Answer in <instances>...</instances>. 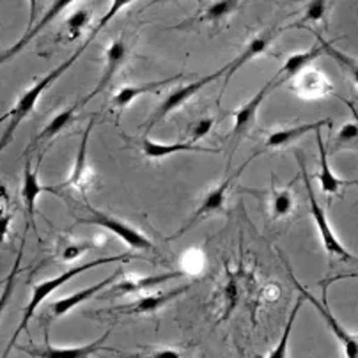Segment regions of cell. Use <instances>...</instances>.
Returning <instances> with one entry per match:
<instances>
[{"instance_id":"1","label":"cell","mask_w":358,"mask_h":358,"mask_svg":"<svg viewBox=\"0 0 358 358\" xmlns=\"http://www.w3.org/2000/svg\"><path fill=\"white\" fill-rule=\"evenodd\" d=\"M99 32H101V29H99L98 25H96V27L92 29L91 36H89V38L85 39L84 43H82V46L78 50H76L75 54L69 55V57L66 59L64 62H61V64H59L57 68H54L50 73H46V75L43 76V78H39V80L36 82V84L32 85L31 89H27V91L23 92L22 98H20L18 103H16V107L11 110V117H9L8 126H6L4 134H2V137H0V155H2V152H4V149L8 148V145L13 142V135H15V131L18 130V126L22 124L23 119H27L29 115H31V112L34 110L36 103H38V101H39V98H41L43 92H45L46 89L50 87V85L54 84L55 80H59L62 73H66L69 68H71L73 64H75L76 59H78L82 54H84L85 50H87V46L91 45L92 41H94L96 36H98Z\"/></svg>"},{"instance_id":"2","label":"cell","mask_w":358,"mask_h":358,"mask_svg":"<svg viewBox=\"0 0 358 358\" xmlns=\"http://www.w3.org/2000/svg\"><path fill=\"white\" fill-rule=\"evenodd\" d=\"M131 259H135L134 254H121V255H112V257H99V259L89 261V263L76 264V266L68 268V270L62 271V273L57 275V277L48 278V280H41V282L36 284V286L32 287L31 300H29L27 307L23 309L22 321H20L18 328L15 330V336H13L11 341H9L8 348H6V353L2 358H8L9 351L16 346V341H18L20 334H22L23 330L27 331L29 323H31V320L34 317L36 310L39 309V305H41L43 301L50 296V294H54L59 287H62L66 282H69V280H71V278H75L76 275H82L84 271L92 270V268H96V266H101V264H110V263H130Z\"/></svg>"},{"instance_id":"3","label":"cell","mask_w":358,"mask_h":358,"mask_svg":"<svg viewBox=\"0 0 358 358\" xmlns=\"http://www.w3.org/2000/svg\"><path fill=\"white\" fill-rule=\"evenodd\" d=\"M296 158H298V165H300L301 178H303L305 190H307V197H309L310 215H313L314 222H316L317 233H320V240H321V243H323L324 252H327L330 259H341V261H346V263H357L358 264V257H355L353 254H350V250H346V247L341 243L339 238H337L336 233H334V229H331L330 222H328L327 211L323 210V206H321L320 201H317L316 194H314L310 178H309V174H307V171H305V164L301 162L300 155H296Z\"/></svg>"},{"instance_id":"4","label":"cell","mask_w":358,"mask_h":358,"mask_svg":"<svg viewBox=\"0 0 358 358\" xmlns=\"http://www.w3.org/2000/svg\"><path fill=\"white\" fill-rule=\"evenodd\" d=\"M261 152H263V151H257V152H255V155H252L250 158H247V160H245L243 164H241L240 167H238V171H234L233 174L229 176V178H225L220 185H217V187H215L213 190H211L210 194H208L206 197H204V201H202L201 206H199L197 210H195V213L192 215L190 220H188L187 224L183 225V227L179 229V231L174 234V236L169 238V241H174V240H178V238H181L185 233H188L190 229H194L195 225L201 224V222L204 220V218L211 217V215H215V213H220V211L225 208V201H227V195H229V190H231V187H233V185L236 183L238 179H240V176L243 174V171H245V169H247V165H250L252 162L255 160V158L259 157Z\"/></svg>"},{"instance_id":"5","label":"cell","mask_w":358,"mask_h":358,"mask_svg":"<svg viewBox=\"0 0 358 358\" xmlns=\"http://www.w3.org/2000/svg\"><path fill=\"white\" fill-rule=\"evenodd\" d=\"M85 210L89 211L87 217H76V222L78 224H85V225H99V227L107 229L108 233H112L114 236H117L119 240L124 241L131 250H138V252H151L155 250V245L151 243L145 234H142L138 229L131 227L130 224H126L124 220L117 217H112L108 213H101V211L94 210L89 204H85Z\"/></svg>"},{"instance_id":"6","label":"cell","mask_w":358,"mask_h":358,"mask_svg":"<svg viewBox=\"0 0 358 358\" xmlns=\"http://www.w3.org/2000/svg\"><path fill=\"white\" fill-rule=\"evenodd\" d=\"M224 75H225V66L224 68L217 69V71L210 73V75L201 76L199 80L190 82V84H187V85H181V87H178V89H174L172 92H169L167 98H165L157 108H155V112H152V114L149 115L148 121H145V124H144L145 135H148L149 131L155 128V126L160 124V122L164 121L169 114H172L174 110L181 108L185 103H187V101H190L194 96H197L202 89L206 87V85H210L211 82L218 80V78H224Z\"/></svg>"},{"instance_id":"7","label":"cell","mask_w":358,"mask_h":358,"mask_svg":"<svg viewBox=\"0 0 358 358\" xmlns=\"http://www.w3.org/2000/svg\"><path fill=\"white\" fill-rule=\"evenodd\" d=\"M282 259H284V257H282ZM284 264H286L287 273H289V277H291V282L294 284V287L298 289V293H300L301 296L305 298V300L313 303L314 309L320 313V316L323 317L324 323L328 324V328L331 330V334H334V336H336V339L341 343V346H343L344 358H358V334H351V331H348L346 328H344L343 324H341L339 321L336 320V316L330 313L327 300H323V303H321L320 300H316V298H314V294L310 293L309 289H305V287L301 286L300 282H298V278L294 277V273L291 271L289 264H287L286 259H284Z\"/></svg>"},{"instance_id":"8","label":"cell","mask_w":358,"mask_h":358,"mask_svg":"<svg viewBox=\"0 0 358 358\" xmlns=\"http://www.w3.org/2000/svg\"><path fill=\"white\" fill-rule=\"evenodd\" d=\"M190 284H185L181 287H174V289L162 291V293L155 294H145V296H141L138 300L131 301V303L126 305H117V307H112V309L101 310L96 316H101V314H107V316H141V314H152L160 310L162 307L172 301L174 298L181 296L183 293H187L190 289Z\"/></svg>"},{"instance_id":"9","label":"cell","mask_w":358,"mask_h":358,"mask_svg":"<svg viewBox=\"0 0 358 358\" xmlns=\"http://www.w3.org/2000/svg\"><path fill=\"white\" fill-rule=\"evenodd\" d=\"M110 328L105 331L103 336H99L94 343L84 344V346H75V348H57L52 346L48 341V331L45 334V344L43 346H18L22 353H27L32 358H91L96 351L105 350L103 343L110 336Z\"/></svg>"},{"instance_id":"10","label":"cell","mask_w":358,"mask_h":358,"mask_svg":"<svg viewBox=\"0 0 358 358\" xmlns=\"http://www.w3.org/2000/svg\"><path fill=\"white\" fill-rule=\"evenodd\" d=\"M277 85H278V80L273 76L271 80L266 82L264 87H261L259 91L255 92V94L248 99L247 103L241 105L238 110L233 112L234 126H233V130H231V134H229V138H231V141L238 142L240 138H243L252 128H254L255 119H257V112H259L261 105H263L264 99L268 98V94H270Z\"/></svg>"},{"instance_id":"11","label":"cell","mask_w":358,"mask_h":358,"mask_svg":"<svg viewBox=\"0 0 358 358\" xmlns=\"http://www.w3.org/2000/svg\"><path fill=\"white\" fill-rule=\"evenodd\" d=\"M126 59H128V43L124 41L122 38L114 39V41L108 45L107 52H105V66L103 71H101V76H99L98 84L96 87L85 96L84 99L80 101V105L84 107L85 103H89L92 98H96L98 94H101L103 91H107L108 85L112 84L114 80V76L121 71V68L124 66Z\"/></svg>"},{"instance_id":"12","label":"cell","mask_w":358,"mask_h":358,"mask_svg":"<svg viewBox=\"0 0 358 358\" xmlns=\"http://www.w3.org/2000/svg\"><path fill=\"white\" fill-rule=\"evenodd\" d=\"M73 2H76V0H54V2H52V6H50V8L45 11V15H43L31 29H27V32H25V34L18 39V43H15L11 48L6 50L4 54L0 55V64H4L6 61H9V59H13L15 55H18L20 52H22V50L25 48V46H27L29 43H31L32 39H34L36 36L43 31V29L48 27L50 23L54 22V20L57 18V16L64 11V9H68Z\"/></svg>"},{"instance_id":"13","label":"cell","mask_w":358,"mask_h":358,"mask_svg":"<svg viewBox=\"0 0 358 358\" xmlns=\"http://www.w3.org/2000/svg\"><path fill=\"white\" fill-rule=\"evenodd\" d=\"M96 122V115L91 117L89 121L87 128H85L84 135H82L80 141V148H78V155H76V162L73 165V171L69 174L68 181H64L62 185L55 187V190H62V188H76V190L84 192L85 188L91 185V178H92V171L91 167L87 165V144H89V137H91V131L94 128Z\"/></svg>"},{"instance_id":"14","label":"cell","mask_w":358,"mask_h":358,"mask_svg":"<svg viewBox=\"0 0 358 358\" xmlns=\"http://www.w3.org/2000/svg\"><path fill=\"white\" fill-rule=\"evenodd\" d=\"M275 34H277V27H270L266 29L264 32H261L259 36H255L254 39H252L250 43H248L247 46L243 48V52H241L240 55H238L234 61H231L229 64H225V75H224V89L227 87V84L231 82V78H233L234 75H236L238 69L243 68L245 64H247L248 61H252V59L259 57V55L266 54L268 48H270L271 41L275 39Z\"/></svg>"},{"instance_id":"15","label":"cell","mask_w":358,"mask_h":358,"mask_svg":"<svg viewBox=\"0 0 358 358\" xmlns=\"http://www.w3.org/2000/svg\"><path fill=\"white\" fill-rule=\"evenodd\" d=\"M43 192H52V194H57L55 187H43L39 183V174L38 171L32 169V160L27 155V160H25V167H23V183L22 190H20V197H22L23 204H25V213L29 217V227L34 225L36 220V202L38 197Z\"/></svg>"},{"instance_id":"16","label":"cell","mask_w":358,"mask_h":358,"mask_svg":"<svg viewBox=\"0 0 358 358\" xmlns=\"http://www.w3.org/2000/svg\"><path fill=\"white\" fill-rule=\"evenodd\" d=\"M181 275H183L181 271H167V273L151 275V277H124V275H122L119 280H115V282L108 287V294H103L101 298L117 296V294L144 293V291L151 289V287L160 286V284L167 282L171 278L181 277Z\"/></svg>"},{"instance_id":"17","label":"cell","mask_w":358,"mask_h":358,"mask_svg":"<svg viewBox=\"0 0 358 358\" xmlns=\"http://www.w3.org/2000/svg\"><path fill=\"white\" fill-rule=\"evenodd\" d=\"M119 277H121V270H115L114 273L110 275V277L103 278L101 282H96L94 286L85 287V289L78 291V293H71L69 296L61 298V300L54 301V303L50 305V314H52L54 317L66 316V314L71 313L75 307H78V305H82L84 301H87L89 298L96 296L98 293L105 291V287H110L112 284L115 282V280H119Z\"/></svg>"},{"instance_id":"18","label":"cell","mask_w":358,"mask_h":358,"mask_svg":"<svg viewBox=\"0 0 358 358\" xmlns=\"http://www.w3.org/2000/svg\"><path fill=\"white\" fill-rule=\"evenodd\" d=\"M314 34H316L317 43L313 46V48H309L307 52H298V54L289 55V57H287V61L284 62L282 68L278 69V73L275 75V78L278 80V85L284 84V82H287V80H294V78H296L301 71L309 69V66L313 64L317 57H321V55L324 54L321 36L317 34V32H314Z\"/></svg>"},{"instance_id":"19","label":"cell","mask_w":358,"mask_h":358,"mask_svg":"<svg viewBox=\"0 0 358 358\" xmlns=\"http://www.w3.org/2000/svg\"><path fill=\"white\" fill-rule=\"evenodd\" d=\"M294 92L303 99H320L334 92V85L330 84L323 73L316 69H305L294 78Z\"/></svg>"},{"instance_id":"20","label":"cell","mask_w":358,"mask_h":358,"mask_svg":"<svg viewBox=\"0 0 358 358\" xmlns=\"http://www.w3.org/2000/svg\"><path fill=\"white\" fill-rule=\"evenodd\" d=\"M316 141H317V149H320V172H317V181H320V188L324 195L328 197H334V195L341 194V188L348 187V185H357L358 181H348V179H341L339 176L334 174L330 167V162H328V151L324 148V142L321 138V130L316 131Z\"/></svg>"},{"instance_id":"21","label":"cell","mask_w":358,"mask_h":358,"mask_svg":"<svg viewBox=\"0 0 358 358\" xmlns=\"http://www.w3.org/2000/svg\"><path fill=\"white\" fill-rule=\"evenodd\" d=\"M142 152L144 157L149 160H162V158H167L176 155V152H211V155H218V149L204 148V145L192 144V142H176V144H158V142H152L149 138L142 141Z\"/></svg>"},{"instance_id":"22","label":"cell","mask_w":358,"mask_h":358,"mask_svg":"<svg viewBox=\"0 0 358 358\" xmlns=\"http://www.w3.org/2000/svg\"><path fill=\"white\" fill-rule=\"evenodd\" d=\"M323 126L331 128V119H321V121H313V122H303V124L293 126V128H284V130L273 131V134L268 135L266 138V148L268 149H280L286 148V145L293 144L298 138L305 137L309 131H317L321 130Z\"/></svg>"},{"instance_id":"23","label":"cell","mask_w":358,"mask_h":358,"mask_svg":"<svg viewBox=\"0 0 358 358\" xmlns=\"http://www.w3.org/2000/svg\"><path fill=\"white\" fill-rule=\"evenodd\" d=\"M179 78H183V75L171 76V78H165V80L144 82V84H138V85H126V87H122L117 94H114V98H112V107L117 108V110H124L126 107H130L131 101H135L138 96L151 94V92L160 91L162 87L169 85L171 82L179 80Z\"/></svg>"},{"instance_id":"24","label":"cell","mask_w":358,"mask_h":358,"mask_svg":"<svg viewBox=\"0 0 358 358\" xmlns=\"http://www.w3.org/2000/svg\"><path fill=\"white\" fill-rule=\"evenodd\" d=\"M240 2L241 0H217V2H213L211 6H208L202 15L195 16V18L190 20V22H185V25L194 22H208V23H213V25H220V23H224L229 16L236 11ZM185 25H181V27H185Z\"/></svg>"},{"instance_id":"25","label":"cell","mask_w":358,"mask_h":358,"mask_svg":"<svg viewBox=\"0 0 358 358\" xmlns=\"http://www.w3.org/2000/svg\"><path fill=\"white\" fill-rule=\"evenodd\" d=\"M75 114H76V105H73V107H68L66 110L59 112V114L55 115V117L45 126V128H43L41 134L36 135L34 141H32V144L29 145V151H31L34 145L43 144V142H50L54 137H57V135L64 130L66 126L71 124L73 119H75Z\"/></svg>"},{"instance_id":"26","label":"cell","mask_w":358,"mask_h":358,"mask_svg":"<svg viewBox=\"0 0 358 358\" xmlns=\"http://www.w3.org/2000/svg\"><path fill=\"white\" fill-rule=\"evenodd\" d=\"M303 301H305V298L300 294L296 300V303H294L293 310H291L289 317H287V323H286V327H284L282 336H280L278 343L275 344V348L270 351V355H268L266 358H287V346H289L291 331H293V324H294V321H296L298 314H300V309H301V305H303Z\"/></svg>"},{"instance_id":"27","label":"cell","mask_w":358,"mask_h":358,"mask_svg":"<svg viewBox=\"0 0 358 358\" xmlns=\"http://www.w3.org/2000/svg\"><path fill=\"white\" fill-rule=\"evenodd\" d=\"M321 41H323L324 55H328V57L334 59V61H336L337 64L343 68V71L346 73L348 76H350L351 82H353V84L358 87V61H357V59H353V57H350V55L343 54L341 50H337L336 46L331 45V43L324 41L323 38H321Z\"/></svg>"},{"instance_id":"28","label":"cell","mask_w":358,"mask_h":358,"mask_svg":"<svg viewBox=\"0 0 358 358\" xmlns=\"http://www.w3.org/2000/svg\"><path fill=\"white\" fill-rule=\"evenodd\" d=\"M271 217L275 220H280V218L289 217L294 211V195L291 192V188H282V190H273L271 195Z\"/></svg>"},{"instance_id":"29","label":"cell","mask_w":358,"mask_h":358,"mask_svg":"<svg viewBox=\"0 0 358 358\" xmlns=\"http://www.w3.org/2000/svg\"><path fill=\"white\" fill-rule=\"evenodd\" d=\"M89 22H91V11H89L87 8L76 9V11L66 20V36H68V41H75V39L84 32V29L87 27Z\"/></svg>"},{"instance_id":"30","label":"cell","mask_w":358,"mask_h":358,"mask_svg":"<svg viewBox=\"0 0 358 358\" xmlns=\"http://www.w3.org/2000/svg\"><path fill=\"white\" fill-rule=\"evenodd\" d=\"M20 264H22V250H20L18 255H16L11 271H9V275L6 277L4 289H2V293H0V316H2V313H4V309L8 307L9 300H11V296H13L16 278H18V273H20Z\"/></svg>"},{"instance_id":"31","label":"cell","mask_w":358,"mask_h":358,"mask_svg":"<svg viewBox=\"0 0 358 358\" xmlns=\"http://www.w3.org/2000/svg\"><path fill=\"white\" fill-rule=\"evenodd\" d=\"M327 0H310L309 4L305 6L303 16H301L296 27H305V23L323 22L324 16H327Z\"/></svg>"},{"instance_id":"32","label":"cell","mask_w":358,"mask_h":358,"mask_svg":"<svg viewBox=\"0 0 358 358\" xmlns=\"http://www.w3.org/2000/svg\"><path fill=\"white\" fill-rule=\"evenodd\" d=\"M358 142V122L348 121L341 126V130L337 131L336 141H334V149H344L353 145Z\"/></svg>"},{"instance_id":"33","label":"cell","mask_w":358,"mask_h":358,"mask_svg":"<svg viewBox=\"0 0 358 358\" xmlns=\"http://www.w3.org/2000/svg\"><path fill=\"white\" fill-rule=\"evenodd\" d=\"M213 126H215V117L199 119V121L192 126V131H190L192 144H197V141L208 137V135H210V131L213 130Z\"/></svg>"},{"instance_id":"34","label":"cell","mask_w":358,"mask_h":358,"mask_svg":"<svg viewBox=\"0 0 358 358\" xmlns=\"http://www.w3.org/2000/svg\"><path fill=\"white\" fill-rule=\"evenodd\" d=\"M131 2H134V0H112V4H110V8H108V11L105 13V15L101 16V20H99V22H98L99 27H101V29L107 27L108 23H110L112 20H114L115 16H117L119 13L122 11V9L128 8V6H130Z\"/></svg>"},{"instance_id":"35","label":"cell","mask_w":358,"mask_h":358,"mask_svg":"<svg viewBox=\"0 0 358 358\" xmlns=\"http://www.w3.org/2000/svg\"><path fill=\"white\" fill-rule=\"evenodd\" d=\"M224 301H225V314L222 317H227L229 314L233 313V309L238 303V287L234 282H229L227 286H225Z\"/></svg>"},{"instance_id":"36","label":"cell","mask_w":358,"mask_h":358,"mask_svg":"<svg viewBox=\"0 0 358 358\" xmlns=\"http://www.w3.org/2000/svg\"><path fill=\"white\" fill-rule=\"evenodd\" d=\"M87 248H89V245H75V243L66 245V247L61 250L62 261H75V259H78V257H80V255L84 254V252L87 250Z\"/></svg>"},{"instance_id":"37","label":"cell","mask_w":358,"mask_h":358,"mask_svg":"<svg viewBox=\"0 0 358 358\" xmlns=\"http://www.w3.org/2000/svg\"><path fill=\"white\" fill-rule=\"evenodd\" d=\"M131 358H185L183 355H181V351L174 350V348H162V350H157L152 351L151 355H144V357H131Z\"/></svg>"},{"instance_id":"38","label":"cell","mask_w":358,"mask_h":358,"mask_svg":"<svg viewBox=\"0 0 358 358\" xmlns=\"http://www.w3.org/2000/svg\"><path fill=\"white\" fill-rule=\"evenodd\" d=\"M13 215H6V217L0 218V241H4L6 236L9 233V227H11Z\"/></svg>"},{"instance_id":"39","label":"cell","mask_w":358,"mask_h":358,"mask_svg":"<svg viewBox=\"0 0 358 358\" xmlns=\"http://www.w3.org/2000/svg\"><path fill=\"white\" fill-rule=\"evenodd\" d=\"M29 6H31V13H29V27L27 29H31L32 25L36 23V18H38L39 0H29Z\"/></svg>"},{"instance_id":"40","label":"cell","mask_w":358,"mask_h":358,"mask_svg":"<svg viewBox=\"0 0 358 358\" xmlns=\"http://www.w3.org/2000/svg\"><path fill=\"white\" fill-rule=\"evenodd\" d=\"M0 202L2 204H8L9 202V190L6 187V183H2V181H0Z\"/></svg>"},{"instance_id":"41","label":"cell","mask_w":358,"mask_h":358,"mask_svg":"<svg viewBox=\"0 0 358 358\" xmlns=\"http://www.w3.org/2000/svg\"><path fill=\"white\" fill-rule=\"evenodd\" d=\"M9 117H11V112H8V114H4V115H0V124L6 121H9Z\"/></svg>"},{"instance_id":"42","label":"cell","mask_w":358,"mask_h":358,"mask_svg":"<svg viewBox=\"0 0 358 358\" xmlns=\"http://www.w3.org/2000/svg\"><path fill=\"white\" fill-rule=\"evenodd\" d=\"M6 215H8L6 213V204H2V202H0V218L6 217Z\"/></svg>"},{"instance_id":"43","label":"cell","mask_w":358,"mask_h":358,"mask_svg":"<svg viewBox=\"0 0 358 358\" xmlns=\"http://www.w3.org/2000/svg\"><path fill=\"white\" fill-rule=\"evenodd\" d=\"M350 277H358V273H350V275H339V277L336 278V280H339V278H350Z\"/></svg>"},{"instance_id":"44","label":"cell","mask_w":358,"mask_h":358,"mask_svg":"<svg viewBox=\"0 0 358 358\" xmlns=\"http://www.w3.org/2000/svg\"><path fill=\"white\" fill-rule=\"evenodd\" d=\"M162 2H171V0H151V4L155 6V4H162ZM149 4V6H151Z\"/></svg>"},{"instance_id":"45","label":"cell","mask_w":358,"mask_h":358,"mask_svg":"<svg viewBox=\"0 0 358 358\" xmlns=\"http://www.w3.org/2000/svg\"><path fill=\"white\" fill-rule=\"evenodd\" d=\"M4 282H6V278H4V280H2V282H0V286H4Z\"/></svg>"}]
</instances>
